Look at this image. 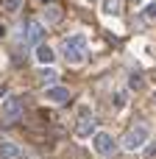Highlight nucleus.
Masks as SVG:
<instances>
[{"mask_svg":"<svg viewBox=\"0 0 156 159\" xmlns=\"http://www.w3.org/2000/svg\"><path fill=\"white\" fill-rule=\"evenodd\" d=\"M154 103H156V95H154Z\"/></svg>","mask_w":156,"mask_h":159,"instance_id":"a211bd4d","label":"nucleus"},{"mask_svg":"<svg viewBox=\"0 0 156 159\" xmlns=\"http://www.w3.org/2000/svg\"><path fill=\"white\" fill-rule=\"evenodd\" d=\"M61 56H64L70 64H81V61L87 59V39H84L81 34L67 36V39L61 42Z\"/></svg>","mask_w":156,"mask_h":159,"instance_id":"f257e3e1","label":"nucleus"},{"mask_svg":"<svg viewBox=\"0 0 156 159\" xmlns=\"http://www.w3.org/2000/svg\"><path fill=\"white\" fill-rule=\"evenodd\" d=\"M75 134H78V137H95V134H98V131H95V115H92L87 106H81V109H78Z\"/></svg>","mask_w":156,"mask_h":159,"instance_id":"20e7f679","label":"nucleus"},{"mask_svg":"<svg viewBox=\"0 0 156 159\" xmlns=\"http://www.w3.org/2000/svg\"><path fill=\"white\" fill-rule=\"evenodd\" d=\"M36 59H39V64H45V67H50V61L56 59V53H53V50H50V48H47V45L42 42V45L36 48Z\"/></svg>","mask_w":156,"mask_h":159,"instance_id":"6e6552de","label":"nucleus"},{"mask_svg":"<svg viewBox=\"0 0 156 159\" xmlns=\"http://www.w3.org/2000/svg\"><path fill=\"white\" fill-rule=\"evenodd\" d=\"M142 84H145V78H142L140 73H131V78H128V87H131V89H140Z\"/></svg>","mask_w":156,"mask_h":159,"instance_id":"4468645a","label":"nucleus"},{"mask_svg":"<svg viewBox=\"0 0 156 159\" xmlns=\"http://www.w3.org/2000/svg\"><path fill=\"white\" fill-rule=\"evenodd\" d=\"M92 145H95V151L103 154V157H112V154H114V137H112L109 131H98V134L92 137Z\"/></svg>","mask_w":156,"mask_h":159,"instance_id":"39448f33","label":"nucleus"},{"mask_svg":"<svg viewBox=\"0 0 156 159\" xmlns=\"http://www.w3.org/2000/svg\"><path fill=\"white\" fill-rule=\"evenodd\" d=\"M42 17H45V22H47V25H56V22L61 20V8H59V6H47Z\"/></svg>","mask_w":156,"mask_h":159,"instance_id":"9d476101","label":"nucleus"},{"mask_svg":"<svg viewBox=\"0 0 156 159\" xmlns=\"http://www.w3.org/2000/svg\"><path fill=\"white\" fill-rule=\"evenodd\" d=\"M120 11H123V0H103V14L117 17Z\"/></svg>","mask_w":156,"mask_h":159,"instance_id":"9b49d317","label":"nucleus"},{"mask_svg":"<svg viewBox=\"0 0 156 159\" xmlns=\"http://www.w3.org/2000/svg\"><path fill=\"white\" fill-rule=\"evenodd\" d=\"M145 143H148V126H145V123L131 126V129L126 131V137H123V148H126V151H140Z\"/></svg>","mask_w":156,"mask_h":159,"instance_id":"f03ea898","label":"nucleus"},{"mask_svg":"<svg viewBox=\"0 0 156 159\" xmlns=\"http://www.w3.org/2000/svg\"><path fill=\"white\" fill-rule=\"evenodd\" d=\"M39 81H42V84H53V81H56V70H50V67L39 70Z\"/></svg>","mask_w":156,"mask_h":159,"instance_id":"f8f14e48","label":"nucleus"},{"mask_svg":"<svg viewBox=\"0 0 156 159\" xmlns=\"http://www.w3.org/2000/svg\"><path fill=\"white\" fill-rule=\"evenodd\" d=\"M45 98H47L50 103H67V101H70V89H67V87H59V84H53V87H47Z\"/></svg>","mask_w":156,"mask_h":159,"instance_id":"0eeeda50","label":"nucleus"},{"mask_svg":"<svg viewBox=\"0 0 156 159\" xmlns=\"http://www.w3.org/2000/svg\"><path fill=\"white\" fill-rule=\"evenodd\" d=\"M20 6H22V0H3V8H6L8 14H17Z\"/></svg>","mask_w":156,"mask_h":159,"instance_id":"ddd939ff","label":"nucleus"},{"mask_svg":"<svg viewBox=\"0 0 156 159\" xmlns=\"http://www.w3.org/2000/svg\"><path fill=\"white\" fill-rule=\"evenodd\" d=\"M0 115H3V123H17L20 117H22V98H17V95H8L3 103H0Z\"/></svg>","mask_w":156,"mask_h":159,"instance_id":"7ed1b4c3","label":"nucleus"},{"mask_svg":"<svg viewBox=\"0 0 156 159\" xmlns=\"http://www.w3.org/2000/svg\"><path fill=\"white\" fill-rule=\"evenodd\" d=\"M22 36H25V45L39 48V45H42V36H45V25H39V22H28V25L22 28Z\"/></svg>","mask_w":156,"mask_h":159,"instance_id":"423d86ee","label":"nucleus"},{"mask_svg":"<svg viewBox=\"0 0 156 159\" xmlns=\"http://www.w3.org/2000/svg\"><path fill=\"white\" fill-rule=\"evenodd\" d=\"M145 17L148 20H156V3H148L145 6Z\"/></svg>","mask_w":156,"mask_h":159,"instance_id":"2eb2a0df","label":"nucleus"},{"mask_svg":"<svg viewBox=\"0 0 156 159\" xmlns=\"http://www.w3.org/2000/svg\"><path fill=\"white\" fill-rule=\"evenodd\" d=\"M20 157V148L14 143H0V159H17Z\"/></svg>","mask_w":156,"mask_h":159,"instance_id":"1a4fd4ad","label":"nucleus"},{"mask_svg":"<svg viewBox=\"0 0 156 159\" xmlns=\"http://www.w3.org/2000/svg\"><path fill=\"white\" fill-rule=\"evenodd\" d=\"M148 157H151V159L156 157V145H154V148H151V151H148Z\"/></svg>","mask_w":156,"mask_h":159,"instance_id":"dca6fc26","label":"nucleus"},{"mask_svg":"<svg viewBox=\"0 0 156 159\" xmlns=\"http://www.w3.org/2000/svg\"><path fill=\"white\" fill-rule=\"evenodd\" d=\"M39 3H47V6H50V0H39Z\"/></svg>","mask_w":156,"mask_h":159,"instance_id":"f3484780","label":"nucleus"}]
</instances>
